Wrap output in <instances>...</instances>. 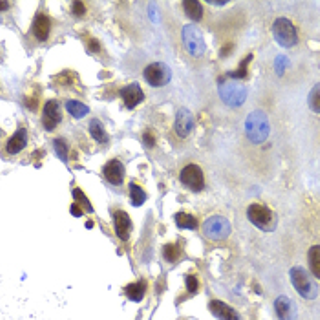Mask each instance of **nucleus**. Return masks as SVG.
Segmentation results:
<instances>
[{
    "label": "nucleus",
    "mask_w": 320,
    "mask_h": 320,
    "mask_svg": "<svg viewBox=\"0 0 320 320\" xmlns=\"http://www.w3.org/2000/svg\"><path fill=\"white\" fill-rule=\"evenodd\" d=\"M251 55H249V57H247V59H244V62L240 64V68L238 70H234V72H230V74H227V79H244V77H246L247 75V64L251 62Z\"/></svg>",
    "instance_id": "obj_29"
},
{
    "label": "nucleus",
    "mask_w": 320,
    "mask_h": 320,
    "mask_svg": "<svg viewBox=\"0 0 320 320\" xmlns=\"http://www.w3.org/2000/svg\"><path fill=\"white\" fill-rule=\"evenodd\" d=\"M74 198H75V203L77 205H80V207L84 208L86 212H94V207L90 205V200L82 194V190L80 188H74Z\"/></svg>",
    "instance_id": "obj_28"
},
{
    "label": "nucleus",
    "mask_w": 320,
    "mask_h": 320,
    "mask_svg": "<svg viewBox=\"0 0 320 320\" xmlns=\"http://www.w3.org/2000/svg\"><path fill=\"white\" fill-rule=\"evenodd\" d=\"M60 104L57 101H48L44 104V116H42V121H44V126L46 130H54L57 124L60 123Z\"/></svg>",
    "instance_id": "obj_14"
},
{
    "label": "nucleus",
    "mask_w": 320,
    "mask_h": 320,
    "mask_svg": "<svg viewBox=\"0 0 320 320\" xmlns=\"http://www.w3.org/2000/svg\"><path fill=\"white\" fill-rule=\"evenodd\" d=\"M130 198H132V205L134 207H141L146 200V194L141 187H139L138 183H130Z\"/></svg>",
    "instance_id": "obj_25"
},
{
    "label": "nucleus",
    "mask_w": 320,
    "mask_h": 320,
    "mask_svg": "<svg viewBox=\"0 0 320 320\" xmlns=\"http://www.w3.org/2000/svg\"><path fill=\"white\" fill-rule=\"evenodd\" d=\"M220 97L222 101L230 108H238L242 106L247 99V86H244L242 82L234 79L224 80L220 84Z\"/></svg>",
    "instance_id": "obj_2"
},
{
    "label": "nucleus",
    "mask_w": 320,
    "mask_h": 320,
    "mask_svg": "<svg viewBox=\"0 0 320 320\" xmlns=\"http://www.w3.org/2000/svg\"><path fill=\"white\" fill-rule=\"evenodd\" d=\"M289 276H291V282H293L294 289L298 291V294L306 300H315L316 294H318V289H316V284L313 282V278L308 274L304 267H293L289 271Z\"/></svg>",
    "instance_id": "obj_3"
},
{
    "label": "nucleus",
    "mask_w": 320,
    "mask_h": 320,
    "mask_svg": "<svg viewBox=\"0 0 320 320\" xmlns=\"http://www.w3.org/2000/svg\"><path fill=\"white\" fill-rule=\"evenodd\" d=\"M144 293H146V282L130 284L126 288V296L134 302H141L144 298Z\"/></svg>",
    "instance_id": "obj_20"
},
{
    "label": "nucleus",
    "mask_w": 320,
    "mask_h": 320,
    "mask_svg": "<svg viewBox=\"0 0 320 320\" xmlns=\"http://www.w3.org/2000/svg\"><path fill=\"white\" fill-rule=\"evenodd\" d=\"M230 50H232V44H229V46H225V48H224V52H222V57H225V55L229 54Z\"/></svg>",
    "instance_id": "obj_37"
},
{
    "label": "nucleus",
    "mask_w": 320,
    "mask_h": 320,
    "mask_svg": "<svg viewBox=\"0 0 320 320\" xmlns=\"http://www.w3.org/2000/svg\"><path fill=\"white\" fill-rule=\"evenodd\" d=\"M196 126V121H194V116L190 114V110L187 108H182V110H178V116H176V123H174V128H176V134L180 138H188L192 134Z\"/></svg>",
    "instance_id": "obj_10"
},
{
    "label": "nucleus",
    "mask_w": 320,
    "mask_h": 320,
    "mask_svg": "<svg viewBox=\"0 0 320 320\" xmlns=\"http://www.w3.org/2000/svg\"><path fill=\"white\" fill-rule=\"evenodd\" d=\"M114 225H116V234L119 236V240L128 242L130 240V232H132V222L128 218V214L124 210H118L114 214Z\"/></svg>",
    "instance_id": "obj_15"
},
{
    "label": "nucleus",
    "mask_w": 320,
    "mask_h": 320,
    "mask_svg": "<svg viewBox=\"0 0 320 320\" xmlns=\"http://www.w3.org/2000/svg\"><path fill=\"white\" fill-rule=\"evenodd\" d=\"M180 180L185 187H188L190 190L200 192L205 188V176H203V170L198 165H187L180 174Z\"/></svg>",
    "instance_id": "obj_9"
},
{
    "label": "nucleus",
    "mask_w": 320,
    "mask_h": 320,
    "mask_svg": "<svg viewBox=\"0 0 320 320\" xmlns=\"http://www.w3.org/2000/svg\"><path fill=\"white\" fill-rule=\"evenodd\" d=\"M144 80L148 82L150 86L154 88H161V86H166L172 79V72L170 68L163 62H152L150 66H146L143 72Z\"/></svg>",
    "instance_id": "obj_8"
},
{
    "label": "nucleus",
    "mask_w": 320,
    "mask_h": 320,
    "mask_svg": "<svg viewBox=\"0 0 320 320\" xmlns=\"http://www.w3.org/2000/svg\"><path fill=\"white\" fill-rule=\"evenodd\" d=\"M274 310L280 320H296L298 311H296V304L288 296H278L274 302Z\"/></svg>",
    "instance_id": "obj_12"
},
{
    "label": "nucleus",
    "mask_w": 320,
    "mask_h": 320,
    "mask_svg": "<svg viewBox=\"0 0 320 320\" xmlns=\"http://www.w3.org/2000/svg\"><path fill=\"white\" fill-rule=\"evenodd\" d=\"M121 97H123L126 108H130V110L144 101V94H143V90H141V86H139L138 82H132V84L124 86L123 90H121Z\"/></svg>",
    "instance_id": "obj_13"
},
{
    "label": "nucleus",
    "mask_w": 320,
    "mask_h": 320,
    "mask_svg": "<svg viewBox=\"0 0 320 320\" xmlns=\"http://www.w3.org/2000/svg\"><path fill=\"white\" fill-rule=\"evenodd\" d=\"M90 134L97 143H101V144L108 143V134H106V130H104V126H102L101 121H97V119L92 121L90 123Z\"/></svg>",
    "instance_id": "obj_22"
},
{
    "label": "nucleus",
    "mask_w": 320,
    "mask_h": 320,
    "mask_svg": "<svg viewBox=\"0 0 320 320\" xmlns=\"http://www.w3.org/2000/svg\"><path fill=\"white\" fill-rule=\"evenodd\" d=\"M247 218H249V222H251L254 227L266 230V232H272L278 225L276 216L267 207L258 205V203H254V205H251V207L247 208Z\"/></svg>",
    "instance_id": "obj_4"
},
{
    "label": "nucleus",
    "mask_w": 320,
    "mask_h": 320,
    "mask_svg": "<svg viewBox=\"0 0 320 320\" xmlns=\"http://www.w3.org/2000/svg\"><path fill=\"white\" fill-rule=\"evenodd\" d=\"M203 234L212 242H224L230 234V224L229 220L224 216H212L203 224Z\"/></svg>",
    "instance_id": "obj_7"
},
{
    "label": "nucleus",
    "mask_w": 320,
    "mask_h": 320,
    "mask_svg": "<svg viewBox=\"0 0 320 320\" xmlns=\"http://www.w3.org/2000/svg\"><path fill=\"white\" fill-rule=\"evenodd\" d=\"M174 222H176V225L180 227V229H198V220L194 218V216H190V214H185V212H178L176 216H174Z\"/></svg>",
    "instance_id": "obj_23"
},
{
    "label": "nucleus",
    "mask_w": 320,
    "mask_h": 320,
    "mask_svg": "<svg viewBox=\"0 0 320 320\" xmlns=\"http://www.w3.org/2000/svg\"><path fill=\"white\" fill-rule=\"evenodd\" d=\"M163 256H165L166 262L174 264V262H178L180 256H182V247L178 246V244H168V246H165V249H163Z\"/></svg>",
    "instance_id": "obj_26"
},
{
    "label": "nucleus",
    "mask_w": 320,
    "mask_h": 320,
    "mask_svg": "<svg viewBox=\"0 0 320 320\" xmlns=\"http://www.w3.org/2000/svg\"><path fill=\"white\" fill-rule=\"evenodd\" d=\"M66 110H68L72 116H74L75 119H82L84 116H88V112H90V108L86 106L84 102L80 101H66Z\"/></svg>",
    "instance_id": "obj_21"
},
{
    "label": "nucleus",
    "mask_w": 320,
    "mask_h": 320,
    "mask_svg": "<svg viewBox=\"0 0 320 320\" xmlns=\"http://www.w3.org/2000/svg\"><path fill=\"white\" fill-rule=\"evenodd\" d=\"M208 310L220 320H240V315H238L230 306H227L225 302H220V300H212V302L208 304Z\"/></svg>",
    "instance_id": "obj_16"
},
{
    "label": "nucleus",
    "mask_w": 320,
    "mask_h": 320,
    "mask_svg": "<svg viewBox=\"0 0 320 320\" xmlns=\"http://www.w3.org/2000/svg\"><path fill=\"white\" fill-rule=\"evenodd\" d=\"M269 119L264 112H252L246 121V136L254 144L266 143L269 138Z\"/></svg>",
    "instance_id": "obj_1"
},
{
    "label": "nucleus",
    "mask_w": 320,
    "mask_h": 320,
    "mask_svg": "<svg viewBox=\"0 0 320 320\" xmlns=\"http://www.w3.org/2000/svg\"><path fill=\"white\" fill-rule=\"evenodd\" d=\"M72 13H74L75 16H84V13H86V6L82 4V2H79V0H77V2H74V4H72Z\"/></svg>",
    "instance_id": "obj_31"
},
{
    "label": "nucleus",
    "mask_w": 320,
    "mask_h": 320,
    "mask_svg": "<svg viewBox=\"0 0 320 320\" xmlns=\"http://www.w3.org/2000/svg\"><path fill=\"white\" fill-rule=\"evenodd\" d=\"M183 8H185V15L194 22H200L203 18V6L198 2V0H185L183 2Z\"/></svg>",
    "instance_id": "obj_19"
},
{
    "label": "nucleus",
    "mask_w": 320,
    "mask_h": 320,
    "mask_svg": "<svg viewBox=\"0 0 320 320\" xmlns=\"http://www.w3.org/2000/svg\"><path fill=\"white\" fill-rule=\"evenodd\" d=\"M54 146H55L57 156L60 158V161L66 163V161H68V144H66V141H64V139H55Z\"/></svg>",
    "instance_id": "obj_30"
},
{
    "label": "nucleus",
    "mask_w": 320,
    "mask_h": 320,
    "mask_svg": "<svg viewBox=\"0 0 320 320\" xmlns=\"http://www.w3.org/2000/svg\"><path fill=\"white\" fill-rule=\"evenodd\" d=\"M72 214H74V216H77V218H80V216H82V210L79 208V205H77V203H72Z\"/></svg>",
    "instance_id": "obj_35"
},
{
    "label": "nucleus",
    "mask_w": 320,
    "mask_h": 320,
    "mask_svg": "<svg viewBox=\"0 0 320 320\" xmlns=\"http://www.w3.org/2000/svg\"><path fill=\"white\" fill-rule=\"evenodd\" d=\"M286 64H288V60L284 59V57H278V59H276V72L280 75L284 74V66H286Z\"/></svg>",
    "instance_id": "obj_34"
},
{
    "label": "nucleus",
    "mask_w": 320,
    "mask_h": 320,
    "mask_svg": "<svg viewBox=\"0 0 320 320\" xmlns=\"http://www.w3.org/2000/svg\"><path fill=\"white\" fill-rule=\"evenodd\" d=\"M28 144V130H24V128H20L18 132L13 136V138L8 141V154H18V152H22V150L26 148Z\"/></svg>",
    "instance_id": "obj_18"
},
{
    "label": "nucleus",
    "mask_w": 320,
    "mask_h": 320,
    "mask_svg": "<svg viewBox=\"0 0 320 320\" xmlns=\"http://www.w3.org/2000/svg\"><path fill=\"white\" fill-rule=\"evenodd\" d=\"M187 289L190 293H196L198 291V278L196 276H192V274L187 276Z\"/></svg>",
    "instance_id": "obj_32"
},
{
    "label": "nucleus",
    "mask_w": 320,
    "mask_h": 320,
    "mask_svg": "<svg viewBox=\"0 0 320 320\" xmlns=\"http://www.w3.org/2000/svg\"><path fill=\"white\" fill-rule=\"evenodd\" d=\"M144 143H146V146H148V148H152V146H154L156 144V139H154V136H152V134L150 132H146L144 134Z\"/></svg>",
    "instance_id": "obj_33"
},
{
    "label": "nucleus",
    "mask_w": 320,
    "mask_h": 320,
    "mask_svg": "<svg viewBox=\"0 0 320 320\" xmlns=\"http://www.w3.org/2000/svg\"><path fill=\"white\" fill-rule=\"evenodd\" d=\"M272 35L282 48H293L298 42V35L294 30L293 22L288 18H276L272 22Z\"/></svg>",
    "instance_id": "obj_5"
},
{
    "label": "nucleus",
    "mask_w": 320,
    "mask_h": 320,
    "mask_svg": "<svg viewBox=\"0 0 320 320\" xmlns=\"http://www.w3.org/2000/svg\"><path fill=\"white\" fill-rule=\"evenodd\" d=\"M308 104L315 114H320V82L311 90L310 99H308Z\"/></svg>",
    "instance_id": "obj_27"
},
{
    "label": "nucleus",
    "mask_w": 320,
    "mask_h": 320,
    "mask_svg": "<svg viewBox=\"0 0 320 320\" xmlns=\"http://www.w3.org/2000/svg\"><path fill=\"white\" fill-rule=\"evenodd\" d=\"M183 44L187 52L192 57H203L205 54V38H203V33L200 32V28L194 26V24H187L182 32Z\"/></svg>",
    "instance_id": "obj_6"
},
{
    "label": "nucleus",
    "mask_w": 320,
    "mask_h": 320,
    "mask_svg": "<svg viewBox=\"0 0 320 320\" xmlns=\"http://www.w3.org/2000/svg\"><path fill=\"white\" fill-rule=\"evenodd\" d=\"M124 174H126L124 165L118 160H112L110 163L104 165V168H102V176H104V180H106L108 183H112V185H121L124 180Z\"/></svg>",
    "instance_id": "obj_11"
},
{
    "label": "nucleus",
    "mask_w": 320,
    "mask_h": 320,
    "mask_svg": "<svg viewBox=\"0 0 320 320\" xmlns=\"http://www.w3.org/2000/svg\"><path fill=\"white\" fill-rule=\"evenodd\" d=\"M88 48H90L92 52H99V50H101V46L97 44V40H90V42H88Z\"/></svg>",
    "instance_id": "obj_36"
},
{
    "label": "nucleus",
    "mask_w": 320,
    "mask_h": 320,
    "mask_svg": "<svg viewBox=\"0 0 320 320\" xmlns=\"http://www.w3.org/2000/svg\"><path fill=\"white\" fill-rule=\"evenodd\" d=\"M308 260H310V269L311 272L315 274L320 280V246H313L310 249V254H308Z\"/></svg>",
    "instance_id": "obj_24"
},
{
    "label": "nucleus",
    "mask_w": 320,
    "mask_h": 320,
    "mask_svg": "<svg viewBox=\"0 0 320 320\" xmlns=\"http://www.w3.org/2000/svg\"><path fill=\"white\" fill-rule=\"evenodd\" d=\"M50 30H52V24H50L48 16H46V15H37V16H35V22H33V35L37 37V40H40V42L48 40Z\"/></svg>",
    "instance_id": "obj_17"
}]
</instances>
